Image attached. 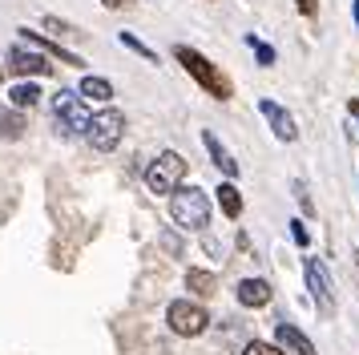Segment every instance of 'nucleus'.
Returning <instances> with one entry per match:
<instances>
[{"mask_svg": "<svg viewBox=\"0 0 359 355\" xmlns=\"http://www.w3.org/2000/svg\"><path fill=\"white\" fill-rule=\"evenodd\" d=\"M174 61H178L182 69H186V73H190V77H194L198 85H202V89L214 97V101H230V93H234V89H230V77H226V73H222L214 61H206L198 48L174 45Z\"/></svg>", "mask_w": 359, "mask_h": 355, "instance_id": "nucleus-1", "label": "nucleus"}, {"mask_svg": "<svg viewBox=\"0 0 359 355\" xmlns=\"http://www.w3.org/2000/svg\"><path fill=\"white\" fill-rule=\"evenodd\" d=\"M170 214L186 230H206L210 226V198H206V190L178 186V190L170 194Z\"/></svg>", "mask_w": 359, "mask_h": 355, "instance_id": "nucleus-2", "label": "nucleus"}, {"mask_svg": "<svg viewBox=\"0 0 359 355\" xmlns=\"http://www.w3.org/2000/svg\"><path fill=\"white\" fill-rule=\"evenodd\" d=\"M182 178H186V158L182 154H162L158 161H149V170H146V186L154 194H174L182 186Z\"/></svg>", "mask_w": 359, "mask_h": 355, "instance_id": "nucleus-3", "label": "nucleus"}, {"mask_svg": "<svg viewBox=\"0 0 359 355\" xmlns=\"http://www.w3.org/2000/svg\"><path fill=\"white\" fill-rule=\"evenodd\" d=\"M121 133H126V117H121L117 109H101L97 117L89 121V129H85V138H89V145H93L97 154H109V149H117Z\"/></svg>", "mask_w": 359, "mask_h": 355, "instance_id": "nucleus-4", "label": "nucleus"}, {"mask_svg": "<svg viewBox=\"0 0 359 355\" xmlns=\"http://www.w3.org/2000/svg\"><path fill=\"white\" fill-rule=\"evenodd\" d=\"M165 323H170V331H174V335H202V331H206V311H202V307L198 303H190V299H174V303L165 307Z\"/></svg>", "mask_w": 359, "mask_h": 355, "instance_id": "nucleus-5", "label": "nucleus"}, {"mask_svg": "<svg viewBox=\"0 0 359 355\" xmlns=\"http://www.w3.org/2000/svg\"><path fill=\"white\" fill-rule=\"evenodd\" d=\"M303 274H307V290L315 307H319V315H335V290H331V274L319 258H303Z\"/></svg>", "mask_w": 359, "mask_h": 355, "instance_id": "nucleus-6", "label": "nucleus"}, {"mask_svg": "<svg viewBox=\"0 0 359 355\" xmlns=\"http://www.w3.org/2000/svg\"><path fill=\"white\" fill-rule=\"evenodd\" d=\"M53 113H57V121L65 126V133H85L89 121H93L81 105V93H69V89H61V93L53 97Z\"/></svg>", "mask_w": 359, "mask_h": 355, "instance_id": "nucleus-7", "label": "nucleus"}, {"mask_svg": "<svg viewBox=\"0 0 359 355\" xmlns=\"http://www.w3.org/2000/svg\"><path fill=\"white\" fill-rule=\"evenodd\" d=\"M8 69L17 73V77H49L53 73V65H49V57L45 53H29V48H20V45H13L8 48Z\"/></svg>", "mask_w": 359, "mask_h": 355, "instance_id": "nucleus-8", "label": "nucleus"}, {"mask_svg": "<svg viewBox=\"0 0 359 355\" xmlns=\"http://www.w3.org/2000/svg\"><path fill=\"white\" fill-rule=\"evenodd\" d=\"M259 113L266 117V126L275 129L278 142H294V138H299V126H294V117L283 109V105H275L271 97H262V101H259Z\"/></svg>", "mask_w": 359, "mask_h": 355, "instance_id": "nucleus-9", "label": "nucleus"}, {"mask_svg": "<svg viewBox=\"0 0 359 355\" xmlns=\"http://www.w3.org/2000/svg\"><path fill=\"white\" fill-rule=\"evenodd\" d=\"M202 145H206V154H210L214 166H218V170H222L226 178L238 174V161H234V154H230L226 145L218 142V133H210V129H206V133H202Z\"/></svg>", "mask_w": 359, "mask_h": 355, "instance_id": "nucleus-10", "label": "nucleus"}, {"mask_svg": "<svg viewBox=\"0 0 359 355\" xmlns=\"http://www.w3.org/2000/svg\"><path fill=\"white\" fill-rule=\"evenodd\" d=\"M238 303L243 307H266L271 303V283H266V279H243V283H238Z\"/></svg>", "mask_w": 359, "mask_h": 355, "instance_id": "nucleus-11", "label": "nucleus"}, {"mask_svg": "<svg viewBox=\"0 0 359 355\" xmlns=\"http://www.w3.org/2000/svg\"><path fill=\"white\" fill-rule=\"evenodd\" d=\"M275 335H278V343L287 347V351H294V355H315V343H311L299 327H291V323H278L275 327Z\"/></svg>", "mask_w": 359, "mask_h": 355, "instance_id": "nucleus-12", "label": "nucleus"}, {"mask_svg": "<svg viewBox=\"0 0 359 355\" xmlns=\"http://www.w3.org/2000/svg\"><path fill=\"white\" fill-rule=\"evenodd\" d=\"M77 93H81L85 101H109V97H114V85H109L105 77H85Z\"/></svg>", "mask_w": 359, "mask_h": 355, "instance_id": "nucleus-13", "label": "nucleus"}, {"mask_svg": "<svg viewBox=\"0 0 359 355\" xmlns=\"http://www.w3.org/2000/svg\"><path fill=\"white\" fill-rule=\"evenodd\" d=\"M186 290H194L198 299H210L214 290H218V279L206 274V271H190L186 274Z\"/></svg>", "mask_w": 359, "mask_h": 355, "instance_id": "nucleus-14", "label": "nucleus"}, {"mask_svg": "<svg viewBox=\"0 0 359 355\" xmlns=\"http://www.w3.org/2000/svg\"><path fill=\"white\" fill-rule=\"evenodd\" d=\"M214 194H218V206H222V214H226V218H238V214H243V198H238V190H234L230 182H222Z\"/></svg>", "mask_w": 359, "mask_h": 355, "instance_id": "nucleus-15", "label": "nucleus"}, {"mask_svg": "<svg viewBox=\"0 0 359 355\" xmlns=\"http://www.w3.org/2000/svg\"><path fill=\"white\" fill-rule=\"evenodd\" d=\"M20 133H25V117L13 113V109H4L0 113V138H4V142H17Z\"/></svg>", "mask_w": 359, "mask_h": 355, "instance_id": "nucleus-16", "label": "nucleus"}, {"mask_svg": "<svg viewBox=\"0 0 359 355\" xmlns=\"http://www.w3.org/2000/svg\"><path fill=\"white\" fill-rule=\"evenodd\" d=\"M8 101H13L17 109H33L36 101H41V89H36V85H13Z\"/></svg>", "mask_w": 359, "mask_h": 355, "instance_id": "nucleus-17", "label": "nucleus"}, {"mask_svg": "<svg viewBox=\"0 0 359 355\" xmlns=\"http://www.w3.org/2000/svg\"><path fill=\"white\" fill-rule=\"evenodd\" d=\"M121 45L133 48V53H142V57H146L149 65H158V53H154V48H146L142 41H137V36H133V32H121Z\"/></svg>", "mask_w": 359, "mask_h": 355, "instance_id": "nucleus-18", "label": "nucleus"}, {"mask_svg": "<svg viewBox=\"0 0 359 355\" xmlns=\"http://www.w3.org/2000/svg\"><path fill=\"white\" fill-rule=\"evenodd\" d=\"M246 45L255 48V57H259V65H275V48H271V45H262L259 36H246Z\"/></svg>", "mask_w": 359, "mask_h": 355, "instance_id": "nucleus-19", "label": "nucleus"}, {"mask_svg": "<svg viewBox=\"0 0 359 355\" xmlns=\"http://www.w3.org/2000/svg\"><path fill=\"white\" fill-rule=\"evenodd\" d=\"M243 355H283L278 347H271V343H262V339H250L243 347Z\"/></svg>", "mask_w": 359, "mask_h": 355, "instance_id": "nucleus-20", "label": "nucleus"}, {"mask_svg": "<svg viewBox=\"0 0 359 355\" xmlns=\"http://www.w3.org/2000/svg\"><path fill=\"white\" fill-rule=\"evenodd\" d=\"M45 29L57 32V36H69V32H73V29L65 25V20H61V16H45Z\"/></svg>", "mask_w": 359, "mask_h": 355, "instance_id": "nucleus-21", "label": "nucleus"}, {"mask_svg": "<svg viewBox=\"0 0 359 355\" xmlns=\"http://www.w3.org/2000/svg\"><path fill=\"white\" fill-rule=\"evenodd\" d=\"M291 234H294V242H299V246H311V230L303 222H291Z\"/></svg>", "mask_w": 359, "mask_h": 355, "instance_id": "nucleus-22", "label": "nucleus"}, {"mask_svg": "<svg viewBox=\"0 0 359 355\" xmlns=\"http://www.w3.org/2000/svg\"><path fill=\"white\" fill-rule=\"evenodd\" d=\"M294 198H299V206L307 210V214H315V206H311V198H307V190H303V182H294Z\"/></svg>", "mask_w": 359, "mask_h": 355, "instance_id": "nucleus-23", "label": "nucleus"}, {"mask_svg": "<svg viewBox=\"0 0 359 355\" xmlns=\"http://www.w3.org/2000/svg\"><path fill=\"white\" fill-rule=\"evenodd\" d=\"M162 246L165 250H174V255H182V239L178 234H162Z\"/></svg>", "mask_w": 359, "mask_h": 355, "instance_id": "nucleus-24", "label": "nucleus"}, {"mask_svg": "<svg viewBox=\"0 0 359 355\" xmlns=\"http://www.w3.org/2000/svg\"><path fill=\"white\" fill-rule=\"evenodd\" d=\"M294 4H299V13H303V16H315V13H319V4H315V0H294Z\"/></svg>", "mask_w": 359, "mask_h": 355, "instance_id": "nucleus-25", "label": "nucleus"}, {"mask_svg": "<svg viewBox=\"0 0 359 355\" xmlns=\"http://www.w3.org/2000/svg\"><path fill=\"white\" fill-rule=\"evenodd\" d=\"M101 4H105V8H126L130 0H101Z\"/></svg>", "mask_w": 359, "mask_h": 355, "instance_id": "nucleus-26", "label": "nucleus"}, {"mask_svg": "<svg viewBox=\"0 0 359 355\" xmlns=\"http://www.w3.org/2000/svg\"><path fill=\"white\" fill-rule=\"evenodd\" d=\"M351 113H355V117H359V97H351Z\"/></svg>", "mask_w": 359, "mask_h": 355, "instance_id": "nucleus-27", "label": "nucleus"}, {"mask_svg": "<svg viewBox=\"0 0 359 355\" xmlns=\"http://www.w3.org/2000/svg\"><path fill=\"white\" fill-rule=\"evenodd\" d=\"M355 29H359V0H355Z\"/></svg>", "mask_w": 359, "mask_h": 355, "instance_id": "nucleus-28", "label": "nucleus"}]
</instances>
